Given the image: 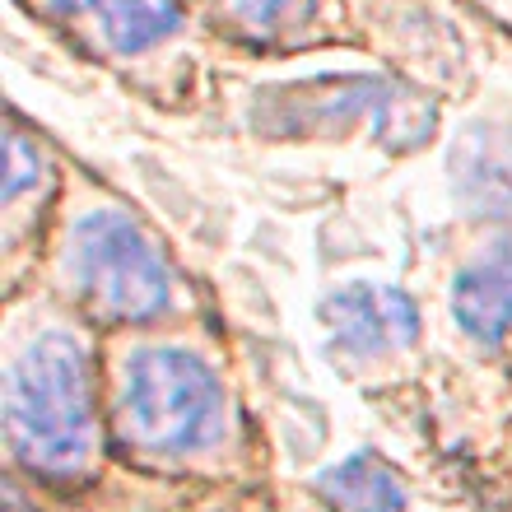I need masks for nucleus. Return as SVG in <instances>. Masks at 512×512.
<instances>
[{"label": "nucleus", "instance_id": "obj_1", "mask_svg": "<svg viewBox=\"0 0 512 512\" xmlns=\"http://www.w3.org/2000/svg\"><path fill=\"white\" fill-rule=\"evenodd\" d=\"M0 424L10 471L38 485L84 489L112 457L103 345L52 294H10L0 331Z\"/></svg>", "mask_w": 512, "mask_h": 512}, {"label": "nucleus", "instance_id": "obj_11", "mask_svg": "<svg viewBox=\"0 0 512 512\" xmlns=\"http://www.w3.org/2000/svg\"><path fill=\"white\" fill-rule=\"evenodd\" d=\"M317 489L336 512H410L405 480L396 475V466H387L373 452H359V457L326 466Z\"/></svg>", "mask_w": 512, "mask_h": 512}, {"label": "nucleus", "instance_id": "obj_4", "mask_svg": "<svg viewBox=\"0 0 512 512\" xmlns=\"http://www.w3.org/2000/svg\"><path fill=\"white\" fill-rule=\"evenodd\" d=\"M256 98V131L270 140L368 135L387 154H415L438 135V103L391 75H317Z\"/></svg>", "mask_w": 512, "mask_h": 512}, {"label": "nucleus", "instance_id": "obj_6", "mask_svg": "<svg viewBox=\"0 0 512 512\" xmlns=\"http://www.w3.org/2000/svg\"><path fill=\"white\" fill-rule=\"evenodd\" d=\"M447 196L485 233H512V112H480L447 145Z\"/></svg>", "mask_w": 512, "mask_h": 512}, {"label": "nucleus", "instance_id": "obj_10", "mask_svg": "<svg viewBox=\"0 0 512 512\" xmlns=\"http://www.w3.org/2000/svg\"><path fill=\"white\" fill-rule=\"evenodd\" d=\"M219 24L247 47L294 52L326 38V0H215Z\"/></svg>", "mask_w": 512, "mask_h": 512}, {"label": "nucleus", "instance_id": "obj_5", "mask_svg": "<svg viewBox=\"0 0 512 512\" xmlns=\"http://www.w3.org/2000/svg\"><path fill=\"white\" fill-rule=\"evenodd\" d=\"M326 345L345 364H387L415 350L419 308L415 298L382 280H350L322 298Z\"/></svg>", "mask_w": 512, "mask_h": 512}, {"label": "nucleus", "instance_id": "obj_2", "mask_svg": "<svg viewBox=\"0 0 512 512\" xmlns=\"http://www.w3.org/2000/svg\"><path fill=\"white\" fill-rule=\"evenodd\" d=\"M108 359L112 452L145 471L201 475L243 457L247 424L224 368L205 350L154 331H122Z\"/></svg>", "mask_w": 512, "mask_h": 512}, {"label": "nucleus", "instance_id": "obj_13", "mask_svg": "<svg viewBox=\"0 0 512 512\" xmlns=\"http://www.w3.org/2000/svg\"><path fill=\"white\" fill-rule=\"evenodd\" d=\"M475 5H480L485 14H494L503 28H512V0H475Z\"/></svg>", "mask_w": 512, "mask_h": 512}, {"label": "nucleus", "instance_id": "obj_12", "mask_svg": "<svg viewBox=\"0 0 512 512\" xmlns=\"http://www.w3.org/2000/svg\"><path fill=\"white\" fill-rule=\"evenodd\" d=\"M28 10L38 14V19H47L52 28L75 33V24H80V14H84V0H28Z\"/></svg>", "mask_w": 512, "mask_h": 512}, {"label": "nucleus", "instance_id": "obj_7", "mask_svg": "<svg viewBox=\"0 0 512 512\" xmlns=\"http://www.w3.org/2000/svg\"><path fill=\"white\" fill-rule=\"evenodd\" d=\"M61 196H66L61 159L38 131H28L19 122V112H10V135H5V215H0L10 289L28 247L47 243V229H52L56 210H61Z\"/></svg>", "mask_w": 512, "mask_h": 512}, {"label": "nucleus", "instance_id": "obj_9", "mask_svg": "<svg viewBox=\"0 0 512 512\" xmlns=\"http://www.w3.org/2000/svg\"><path fill=\"white\" fill-rule=\"evenodd\" d=\"M187 28L182 0H84V14L70 38H80L98 61L140 66L163 56Z\"/></svg>", "mask_w": 512, "mask_h": 512}, {"label": "nucleus", "instance_id": "obj_8", "mask_svg": "<svg viewBox=\"0 0 512 512\" xmlns=\"http://www.w3.org/2000/svg\"><path fill=\"white\" fill-rule=\"evenodd\" d=\"M447 308L471 345L499 350L512 336V233H485L447 275Z\"/></svg>", "mask_w": 512, "mask_h": 512}, {"label": "nucleus", "instance_id": "obj_3", "mask_svg": "<svg viewBox=\"0 0 512 512\" xmlns=\"http://www.w3.org/2000/svg\"><path fill=\"white\" fill-rule=\"evenodd\" d=\"M42 256L47 294L89 326L149 331L182 322L196 308V289L168 243L126 201L89 182L80 191L66 182Z\"/></svg>", "mask_w": 512, "mask_h": 512}]
</instances>
